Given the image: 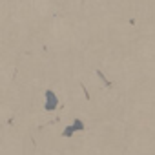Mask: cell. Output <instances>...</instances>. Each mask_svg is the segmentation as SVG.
<instances>
[{"label": "cell", "instance_id": "1", "mask_svg": "<svg viewBox=\"0 0 155 155\" xmlns=\"http://www.w3.org/2000/svg\"><path fill=\"white\" fill-rule=\"evenodd\" d=\"M84 130V120L82 119H75L64 131H62V137H71L75 131H82Z\"/></svg>", "mask_w": 155, "mask_h": 155}, {"label": "cell", "instance_id": "2", "mask_svg": "<svg viewBox=\"0 0 155 155\" xmlns=\"http://www.w3.org/2000/svg\"><path fill=\"white\" fill-rule=\"evenodd\" d=\"M57 106H58V97L53 93V90H46V104H44V110L53 111Z\"/></svg>", "mask_w": 155, "mask_h": 155}, {"label": "cell", "instance_id": "3", "mask_svg": "<svg viewBox=\"0 0 155 155\" xmlns=\"http://www.w3.org/2000/svg\"><path fill=\"white\" fill-rule=\"evenodd\" d=\"M97 75H99V77H101V79H102V82H104V84H106L108 88L111 86V82H108V79H106V77H104V75H102V71H99V69H97Z\"/></svg>", "mask_w": 155, "mask_h": 155}]
</instances>
